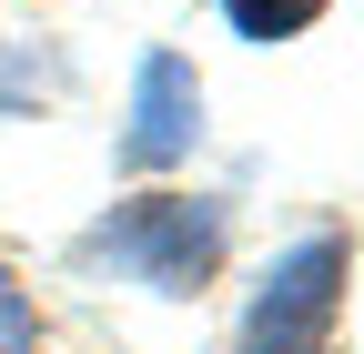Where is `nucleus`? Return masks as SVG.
<instances>
[{
	"label": "nucleus",
	"instance_id": "obj_4",
	"mask_svg": "<svg viewBox=\"0 0 364 354\" xmlns=\"http://www.w3.org/2000/svg\"><path fill=\"white\" fill-rule=\"evenodd\" d=\"M314 11H324V0H223V21H233L243 41H294Z\"/></svg>",
	"mask_w": 364,
	"mask_h": 354
},
{
	"label": "nucleus",
	"instance_id": "obj_1",
	"mask_svg": "<svg viewBox=\"0 0 364 354\" xmlns=\"http://www.w3.org/2000/svg\"><path fill=\"white\" fill-rule=\"evenodd\" d=\"M81 253L112 263V274H132V284H152V294H193L213 263H223V203H203V193L122 203L112 223H91Z\"/></svg>",
	"mask_w": 364,
	"mask_h": 354
},
{
	"label": "nucleus",
	"instance_id": "obj_2",
	"mask_svg": "<svg viewBox=\"0 0 364 354\" xmlns=\"http://www.w3.org/2000/svg\"><path fill=\"white\" fill-rule=\"evenodd\" d=\"M334 304H344V243H334V233H314V243H294V253L253 284L233 354H324Z\"/></svg>",
	"mask_w": 364,
	"mask_h": 354
},
{
	"label": "nucleus",
	"instance_id": "obj_3",
	"mask_svg": "<svg viewBox=\"0 0 364 354\" xmlns=\"http://www.w3.org/2000/svg\"><path fill=\"white\" fill-rule=\"evenodd\" d=\"M193 132H203V81L182 51H142V71H132V132H122V162L132 172H162L193 152Z\"/></svg>",
	"mask_w": 364,
	"mask_h": 354
},
{
	"label": "nucleus",
	"instance_id": "obj_5",
	"mask_svg": "<svg viewBox=\"0 0 364 354\" xmlns=\"http://www.w3.org/2000/svg\"><path fill=\"white\" fill-rule=\"evenodd\" d=\"M41 344V314H31V294L11 284V263H0V354H31Z\"/></svg>",
	"mask_w": 364,
	"mask_h": 354
}]
</instances>
